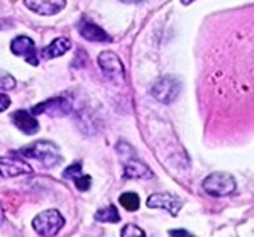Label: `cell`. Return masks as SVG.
<instances>
[{"mask_svg":"<svg viewBox=\"0 0 254 237\" xmlns=\"http://www.w3.org/2000/svg\"><path fill=\"white\" fill-rule=\"evenodd\" d=\"M98 66L102 68V71L105 73V76L110 78L116 83H124L126 81V71L122 66L121 58L112 51H104L98 56Z\"/></svg>","mask_w":254,"mask_h":237,"instance_id":"obj_5","label":"cell"},{"mask_svg":"<svg viewBox=\"0 0 254 237\" xmlns=\"http://www.w3.org/2000/svg\"><path fill=\"white\" fill-rule=\"evenodd\" d=\"M80 34L87 41H93V43H109L110 41V36L102 27H98L97 24L87 22V20L80 22Z\"/></svg>","mask_w":254,"mask_h":237,"instance_id":"obj_12","label":"cell"},{"mask_svg":"<svg viewBox=\"0 0 254 237\" xmlns=\"http://www.w3.org/2000/svg\"><path fill=\"white\" fill-rule=\"evenodd\" d=\"M32 168L19 156H3L0 158V177L14 178L19 175H31Z\"/></svg>","mask_w":254,"mask_h":237,"instance_id":"obj_6","label":"cell"},{"mask_svg":"<svg viewBox=\"0 0 254 237\" xmlns=\"http://www.w3.org/2000/svg\"><path fill=\"white\" fill-rule=\"evenodd\" d=\"M124 173L127 178H139V179H146V178H153V171H151L142 161H139L136 158H130L129 161H126L124 166Z\"/></svg>","mask_w":254,"mask_h":237,"instance_id":"obj_13","label":"cell"},{"mask_svg":"<svg viewBox=\"0 0 254 237\" xmlns=\"http://www.w3.org/2000/svg\"><path fill=\"white\" fill-rule=\"evenodd\" d=\"M180 90H182L180 80L171 75H166L154 81L153 88H151V93H153L154 99L163 102V104H171V102L176 100V97L180 95Z\"/></svg>","mask_w":254,"mask_h":237,"instance_id":"obj_4","label":"cell"},{"mask_svg":"<svg viewBox=\"0 0 254 237\" xmlns=\"http://www.w3.org/2000/svg\"><path fill=\"white\" fill-rule=\"evenodd\" d=\"M14 87H15V80L12 78L10 75H7V73H2V75H0V88L12 90Z\"/></svg>","mask_w":254,"mask_h":237,"instance_id":"obj_20","label":"cell"},{"mask_svg":"<svg viewBox=\"0 0 254 237\" xmlns=\"http://www.w3.org/2000/svg\"><path fill=\"white\" fill-rule=\"evenodd\" d=\"M64 226V217L58 210H43L32 220V229L41 237H55Z\"/></svg>","mask_w":254,"mask_h":237,"instance_id":"obj_2","label":"cell"},{"mask_svg":"<svg viewBox=\"0 0 254 237\" xmlns=\"http://www.w3.org/2000/svg\"><path fill=\"white\" fill-rule=\"evenodd\" d=\"M24 5L39 15H55L66 7V0H24Z\"/></svg>","mask_w":254,"mask_h":237,"instance_id":"obj_9","label":"cell"},{"mask_svg":"<svg viewBox=\"0 0 254 237\" xmlns=\"http://www.w3.org/2000/svg\"><path fill=\"white\" fill-rule=\"evenodd\" d=\"M80 177H83V171H81L80 163H75V165L68 166V168L63 171V178L64 179H76Z\"/></svg>","mask_w":254,"mask_h":237,"instance_id":"obj_18","label":"cell"},{"mask_svg":"<svg viewBox=\"0 0 254 237\" xmlns=\"http://www.w3.org/2000/svg\"><path fill=\"white\" fill-rule=\"evenodd\" d=\"M203 190L212 197H227V195L236 191V179L229 173L224 171H215V173L208 175L202 183Z\"/></svg>","mask_w":254,"mask_h":237,"instance_id":"obj_3","label":"cell"},{"mask_svg":"<svg viewBox=\"0 0 254 237\" xmlns=\"http://www.w3.org/2000/svg\"><path fill=\"white\" fill-rule=\"evenodd\" d=\"M121 237H146V234L141 227L134 226V224H127V226L122 227Z\"/></svg>","mask_w":254,"mask_h":237,"instance_id":"obj_17","label":"cell"},{"mask_svg":"<svg viewBox=\"0 0 254 237\" xmlns=\"http://www.w3.org/2000/svg\"><path fill=\"white\" fill-rule=\"evenodd\" d=\"M9 107H10V99L5 93H0V112H3V110H7Z\"/></svg>","mask_w":254,"mask_h":237,"instance_id":"obj_21","label":"cell"},{"mask_svg":"<svg viewBox=\"0 0 254 237\" xmlns=\"http://www.w3.org/2000/svg\"><path fill=\"white\" fill-rule=\"evenodd\" d=\"M146 205L149 208H165L171 215H178L180 208L183 205V200L170 193H154L147 198Z\"/></svg>","mask_w":254,"mask_h":237,"instance_id":"obj_8","label":"cell"},{"mask_svg":"<svg viewBox=\"0 0 254 237\" xmlns=\"http://www.w3.org/2000/svg\"><path fill=\"white\" fill-rule=\"evenodd\" d=\"M95 220L98 222H107V224H117L121 220L119 210L114 205H109L107 208H100L95 214Z\"/></svg>","mask_w":254,"mask_h":237,"instance_id":"obj_15","label":"cell"},{"mask_svg":"<svg viewBox=\"0 0 254 237\" xmlns=\"http://www.w3.org/2000/svg\"><path fill=\"white\" fill-rule=\"evenodd\" d=\"M10 50L14 55L17 56H24L27 59V63L32 64V66H38L39 59H38V51H36V44L34 41L27 36H19L10 43Z\"/></svg>","mask_w":254,"mask_h":237,"instance_id":"obj_7","label":"cell"},{"mask_svg":"<svg viewBox=\"0 0 254 237\" xmlns=\"http://www.w3.org/2000/svg\"><path fill=\"white\" fill-rule=\"evenodd\" d=\"M75 186H76V190H80V191H87L88 188L92 186V178H90L88 175H83V177L75 179Z\"/></svg>","mask_w":254,"mask_h":237,"instance_id":"obj_19","label":"cell"},{"mask_svg":"<svg viewBox=\"0 0 254 237\" xmlns=\"http://www.w3.org/2000/svg\"><path fill=\"white\" fill-rule=\"evenodd\" d=\"M12 122H14L19 130H22L24 134H29V136L39 130L38 118H34L31 114L24 112V110H17V112L12 114Z\"/></svg>","mask_w":254,"mask_h":237,"instance_id":"obj_11","label":"cell"},{"mask_svg":"<svg viewBox=\"0 0 254 237\" xmlns=\"http://www.w3.org/2000/svg\"><path fill=\"white\" fill-rule=\"evenodd\" d=\"M191 2H195V0H182V3H183V5H190Z\"/></svg>","mask_w":254,"mask_h":237,"instance_id":"obj_24","label":"cell"},{"mask_svg":"<svg viewBox=\"0 0 254 237\" xmlns=\"http://www.w3.org/2000/svg\"><path fill=\"white\" fill-rule=\"evenodd\" d=\"M71 105H69L68 100L64 99H51V100H46L39 105H34L32 107V114L34 116H39V114H51V116H64V114L69 112Z\"/></svg>","mask_w":254,"mask_h":237,"instance_id":"obj_10","label":"cell"},{"mask_svg":"<svg viewBox=\"0 0 254 237\" xmlns=\"http://www.w3.org/2000/svg\"><path fill=\"white\" fill-rule=\"evenodd\" d=\"M15 154H22V156H26V158L39 159L44 166H56L58 163H61L58 146L53 144V142H48V141L34 142L32 146H29V148L20 149Z\"/></svg>","mask_w":254,"mask_h":237,"instance_id":"obj_1","label":"cell"},{"mask_svg":"<svg viewBox=\"0 0 254 237\" xmlns=\"http://www.w3.org/2000/svg\"><path fill=\"white\" fill-rule=\"evenodd\" d=\"M69 48H71V41L68 38H58L53 41L49 46H46L43 50V56L46 59H53V58H58V56H63Z\"/></svg>","mask_w":254,"mask_h":237,"instance_id":"obj_14","label":"cell"},{"mask_svg":"<svg viewBox=\"0 0 254 237\" xmlns=\"http://www.w3.org/2000/svg\"><path fill=\"white\" fill-rule=\"evenodd\" d=\"M119 202H121V205L126 208V210L129 212H136L139 205H141V202H139V197L136 193H124L121 195V198H119Z\"/></svg>","mask_w":254,"mask_h":237,"instance_id":"obj_16","label":"cell"},{"mask_svg":"<svg viewBox=\"0 0 254 237\" xmlns=\"http://www.w3.org/2000/svg\"><path fill=\"white\" fill-rule=\"evenodd\" d=\"M122 2H126V3H130V2H141V0H122Z\"/></svg>","mask_w":254,"mask_h":237,"instance_id":"obj_25","label":"cell"},{"mask_svg":"<svg viewBox=\"0 0 254 237\" xmlns=\"http://www.w3.org/2000/svg\"><path fill=\"white\" fill-rule=\"evenodd\" d=\"M3 222V208H2V205H0V224Z\"/></svg>","mask_w":254,"mask_h":237,"instance_id":"obj_23","label":"cell"},{"mask_svg":"<svg viewBox=\"0 0 254 237\" xmlns=\"http://www.w3.org/2000/svg\"><path fill=\"white\" fill-rule=\"evenodd\" d=\"M170 236L171 237H191V234H188L187 231L183 229H176V231H170Z\"/></svg>","mask_w":254,"mask_h":237,"instance_id":"obj_22","label":"cell"}]
</instances>
